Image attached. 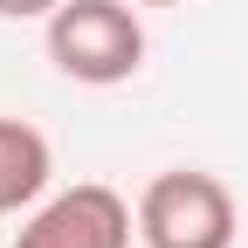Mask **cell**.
I'll return each mask as SVG.
<instances>
[{
    "instance_id": "1",
    "label": "cell",
    "mask_w": 248,
    "mask_h": 248,
    "mask_svg": "<svg viewBox=\"0 0 248 248\" xmlns=\"http://www.w3.org/2000/svg\"><path fill=\"white\" fill-rule=\"evenodd\" d=\"M48 55L69 83H131L145 69V21L124 0H62L48 14Z\"/></svg>"
},
{
    "instance_id": "2",
    "label": "cell",
    "mask_w": 248,
    "mask_h": 248,
    "mask_svg": "<svg viewBox=\"0 0 248 248\" xmlns=\"http://www.w3.org/2000/svg\"><path fill=\"white\" fill-rule=\"evenodd\" d=\"M138 241L145 248H234V193L214 172L172 166L138 193Z\"/></svg>"
},
{
    "instance_id": "3",
    "label": "cell",
    "mask_w": 248,
    "mask_h": 248,
    "mask_svg": "<svg viewBox=\"0 0 248 248\" xmlns=\"http://www.w3.org/2000/svg\"><path fill=\"white\" fill-rule=\"evenodd\" d=\"M14 248H131V207H124V193L83 179L28 214Z\"/></svg>"
},
{
    "instance_id": "4",
    "label": "cell",
    "mask_w": 248,
    "mask_h": 248,
    "mask_svg": "<svg viewBox=\"0 0 248 248\" xmlns=\"http://www.w3.org/2000/svg\"><path fill=\"white\" fill-rule=\"evenodd\" d=\"M55 172V152L28 117H0V214H28L42 207Z\"/></svg>"
},
{
    "instance_id": "5",
    "label": "cell",
    "mask_w": 248,
    "mask_h": 248,
    "mask_svg": "<svg viewBox=\"0 0 248 248\" xmlns=\"http://www.w3.org/2000/svg\"><path fill=\"white\" fill-rule=\"evenodd\" d=\"M62 0H0V21H48Z\"/></svg>"
},
{
    "instance_id": "6",
    "label": "cell",
    "mask_w": 248,
    "mask_h": 248,
    "mask_svg": "<svg viewBox=\"0 0 248 248\" xmlns=\"http://www.w3.org/2000/svg\"><path fill=\"white\" fill-rule=\"evenodd\" d=\"M138 7H172V0H138Z\"/></svg>"
}]
</instances>
